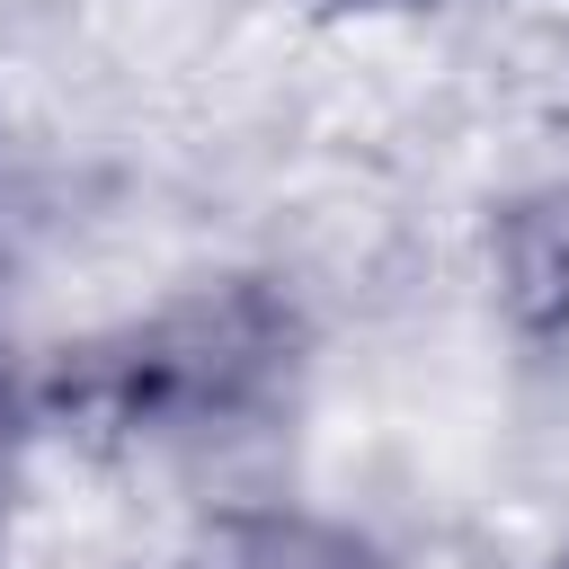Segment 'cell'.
<instances>
[{
  "label": "cell",
  "instance_id": "cell-1",
  "mask_svg": "<svg viewBox=\"0 0 569 569\" xmlns=\"http://www.w3.org/2000/svg\"><path fill=\"white\" fill-rule=\"evenodd\" d=\"M498 302L516 329H569V196H533L498 222Z\"/></svg>",
  "mask_w": 569,
  "mask_h": 569
},
{
  "label": "cell",
  "instance_id": "cell-2",
  "mask_svg": "<svg viewBox=\"0 0 569 569\" xmlns=\"http://www.w3.org/2000/svg\"><path fill=\"white\" fill-rule=\"evenodd\" d=\"M18 445H27V427H18V400H9V382H0V516H9V498H18Z\"/></svg>",
  "mask_w": 569,
  "mask_h": 569
},
{
  "label": "cell",
  "instance_id": "cell-3",
  "mask_svg": "<svg viewBox=\"0 0 569 569\" xmlns=\"http://www.w3.org/2000/svg\"><path fill=\"white\" fill-rule=\"evenodd\" d=\"M347 9H409V0H347Z\"/></svg>",
  "mask_w": 569,
  "mask_h": 569
},
{
  "label": "cell",
  "instance_id": "cell-4",
  "mask_svg": "<svg viewBox=\"0 0 569 569\" xmlns=\"http://www.w3.org/2000/svg\"><path fill=\"white\" fill-rule=\"evenodd\" d=\"M560 569H569V551H560Z\"/></svg>",
  "mask_w": 569,
  "mask_h": 569
}]
</instances>
